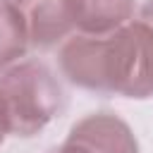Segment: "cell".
Masks as SVG:
<instances>
[{
    "instance_id": "8992f818",
    "label": "cell",
    "mask_w": 153,
    "mask_h": 153,
    "mask_svg": "<svg viewBox=\"0 0 153 153\" xmlns=\"http://www.w3.org/2000/svg\"><path fill=\"white\" fill-rule=\"evenodd\" d=\"M29 36L24 19L12 0H0V72L26 55Z\"/></svg>"
},
{
    "instance_id": "277c9868",
    "label": "cell",
    "mask_w": 153,
    "mask_h": 153,
    "mask_svg": "<svg viewBox=\"0 0 153 153\" xmlns=\"http://www.w3.org/2000/svg\"><path fill=\"white\" fill-rule=\"evenodd\" d=\"M67 136L93 153H139V141L131 127L115 112H91L74 122Z\"/></svg>"
},
{
    "instance_id": "6da1fadb",
    "label": "cell",
    "mask_w": 153,
    "mask_h": 153,
    "mask_svg": "<svg viewBox=\"0 0 153 153\" xmlns=\"http://www.w3.org/2000/svg\"><path fill=\"white\" fill-rule=\"evenodd\" d=\"M60 72L79 88L124 98L153 96V0L110 33H74L62 41Z\"/></svg>"
},
{
    "instance_id": "5b68a950",
    "label": "cell",
    "mask_w": 153,
    "mask_h": 153,
    "mask_svg": "<svg viewBox=\"0 0 153 153\" xmlns=\"http://www.w3.org/2000/svg\"><path fill=\"white\" fill-rule=\"evenodd\" d=\"M136 0H79L76 31L79 33H110L134 17Z\"/></svg>"
},
{
    "instance_id": "ba28073f",
    "label": "cell",
    "mask_w": 153,
    "mask_h": 153,
    "mask_svg": "<svg viewBox=\"0 0 153 153\" xmlns=\"http://www.w3.org/2000/svg\"><path fill=\"white\" fill-rule=\"evenodd\" d=\"M2 141H5V131L0 129V143H2Z\"/></svg>"
},
{
    "instance_id": "7a4b0ae2",
    "label": "cell",
    "mask_w": 153,
    "mask_h": 153,
    "mask_svg": "<svg viewBox=\"0 0 153 153\" xmlns=\"http://www.w3.org/2000/svg\"><path fill=\"white\" fill-rule=\"evenodd\" d=\"M62 110V86L38 60H19L0 72V129L5 136H36Z\"/></svg>"
},
{
    "instance_id": "52a82bcc",
    "label": "cell",
    "mask_w": 153,
    "mask_h": 153,
    "mask_svg": "<svg viewBox=\"0 0 153 153\" xmlns=\"http://www.w3.org/2000/svg\"><path fill=\"white\" fill-rule=\"evenodd\" d=\"M53 153H93V151H91V148H86L84 143H79V141H74V139H69V136H67V139H65V143H62V146H57Z\"/></svg>"
},
{
    "instance_id": "3957f363",
    "label": "cell",
    "mask_w": 153,
    "mask_h": 153,
    "mask_svg": "<svg viewBox=\"0 0 153 153\" xmlns=\"http://www.w3.org/2000/svg\"><path fill=\"white\" fill-rule=\"evenodd\" d=\"M19 10L29 45L53 48L72 36L76 29V2L79 0H12Z\"/></svg>"
}]
</instances>
